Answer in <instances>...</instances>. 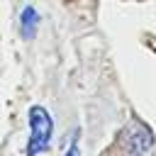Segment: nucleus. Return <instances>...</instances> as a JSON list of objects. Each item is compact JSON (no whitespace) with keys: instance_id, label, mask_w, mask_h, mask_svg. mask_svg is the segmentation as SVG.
<instances>
[{"instance_id":"obj_1","label":"nucleus","mask_w":156,"mask_h":156,"mask_svg":"<svg viewBox=\"0 0 156 156\" xmlns=\"http://www.w3.org/2000/svg\"><path fill=\"white\" fill-rule=\"evenodd\" d=\"M117 146H119V154L122 156H146L149 149L154 146V134H151V129L144 122L132 119L119 132Z\"/></svg>"},{"instance_id":"obj_2","label":"nucleus","mask_w":156,"mask_h":156,"mask_svg":"<svg viewBox=\"0 0 156 156\" xmlns=\"http://www.w3.org/2000/svg\"><path fill=\"white\" fill-rule=\"evenodd\" d=\"M29 127H32V136L27 144V156H37L51 141V117L41 105H34L29 110Z\"/></svg>"},{"instance_id":"obj_3","label":"nucleus","mask_w":156,"mask_h":156,"mask_svg":"<svg viewBox=\"0 0 156 156\" xmlns=\"http://www.w3.org/2000/svg\"><path fill=\"white\" fill-rule=\"evenodd\" d=\"M37 24H39V15H37V10H34V7H24L22 15H20V29H22V37H24V39H32Z\"/></svg>"},{"instance_id":"obj_4","label":"nucleus","mask_w":156,"mask_h":156,"mask_svg":"<svg viewBox=\"0 0 156 156\" xmlns=\"http://www.w3.org/2000/svg\"><path fill=\"white\" fill-rule=\"evenodd\" d=\"M66 156H80V149H78V141H73V144H71V149L66 151Z\"/></svg>"}]
</instances>
